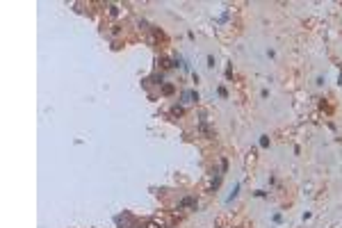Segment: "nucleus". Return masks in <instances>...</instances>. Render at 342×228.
<instances>
[{
  "label": "nucleus",
  "mask_w": 342,
  "mask_h": 228,
  "mask_svg": "<svg viewBox=\"0 0 342 228\" xmlns=\"http://www.w3.org/2000/svg\"><path fill=\"white\" fill-rule=\"evenodd\" d=\"M182 208H192V210H196V199H192V196H185L182 201H178V210H182Z\"/></svg>",
  "instance_id": "obj_2"
},
{
  "label": "nucleus",
  "mask_w": 342,
  "mask_h": 228,
  "mask_svg": "<svg viewBox=\"0 0 342 228\" xmlns=\"http://www.w3.org/2000/svg\"><path fill=\"white\" fill-rule=\"evenodd\" d=\"M180 100H182L185 105H189V103H196V100H198V94L194 91V89H185V91H182V96H180Z\"/></svg>",
  "instance_id": "obj_1"
},
{
  "label": "nucleus",
  "mask_w": 342,
  "mask_h": 228,
  "mask_svg": "<svg viewBox=\"0 0 342 228\" xmlns=\"http://www.w3.org/2000/svg\"><path fill=\"white\" fill-rule=\"evenodd\" d=\"M260 146H265V148H267V146H269V137H262V139H260Z\"/></svg>",
  "instance_id": "obj_3"
}]
</instances>
